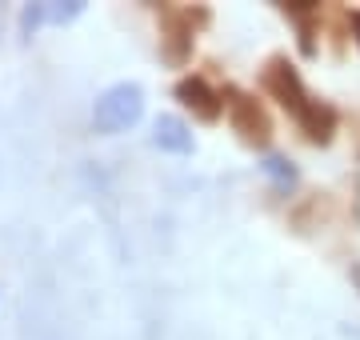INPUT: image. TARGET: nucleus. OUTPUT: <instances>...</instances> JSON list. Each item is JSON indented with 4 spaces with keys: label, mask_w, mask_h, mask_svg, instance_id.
<instances>
[{
    "label": "nucleus",
    "mask_w": 360,
    "mask_h": 340,
    "mask_svg": "<svg viewBox=\"0 0 360 340\" xmlns=\"http://www.w3.org/2000/svg\"><path fill=\"white\" fill-rule=\"evenodd\" d=\"M264 169H269L272 176H281V181H288V184H292V169H288V160H281V157H272L269 164H264Z\"/></svg>",
    "instance_id": "nucleus-8"
},
{
    "label": "nucleus",
    "mask_w": 360,
    "mask_h": 340,
    "mask_svg": "<svg viewBox=\"0 0 360 340\" xmlns=\"http://www.w3.org/2000/svg\"><path fill=\"white\" fill-rule=\"evenodd\" d=\"M144 112V92L136 84H112L96 96V108H92V124L96 132H124L132 129Z\"/></svg>",
    "instance_id": "nucleus-4"
},
{
    "label": "nucleus",
    "mask_w": 360,
    "mask_h": 340,
    "mask_svg": "<svg viewBox=\"0 0 360 340\" xmlns=\"http://www.w3.org/2000/svg\"><path fill=\"white\" fill-rule=\"evenodd\" d=\"M281 13L288 16V20H296V28H300V48H304V53H316L312 25L321 20V4H281Z\"/></svg>",
    "instance_id": "nucleus-7"
},
{
    "label": "nucleus",
    "mask_w": 360,
    "mask_h": 340,
    "mask_svg": "<svg viewBox=\"0 0 360 340\" xmlns=\"http://www.w3.org/2000/svg\"><path fill=\"white\" fill-rule=\"evenodd\" d=\"M348 25H352V37H356V44H360V8L348 13Z\"/></svg>",
    "instance_id": "nucleus-9"
},
{
    "label": "nucleus",
    "mask_w": 360,
    "mask_h": 340,
    "mask_svg": "<svg viewBox=\"0 0 360 340\" xmlns=\"http://www.w3.org/2000/svg\"><path fill=\"white\" fill-rule=\"evenodd\" d=\"M156 16H160V56L172 68H180L193 56L196 32L208 25L212 13H208L205 4H160Z\"/></svg>",
    "instance_id": "nucleus-2"
},
{
    "label": "nucleus",
    "mask_w": 360,
    "mask_h": 340,
    "mask_svg": "<svg viewBox=\"0 0 360 340\" xmlns=\"http://www.w3.org/2000/svg\"><path fill=\"white\" fill-rule=\"evenodd\" d=\"M156 144H160L165 152L184 157V152H193V132H188V124L180 117H160L156 120Z\"/></svg>",
    "instance_id": "nucleus-6"
},
{
    "label": "nucleus",
    "mask_w": 360,
    "mask_h": 340,
    "mask_svg": "<svg viewBox=\"0 0 360 340\" xmlns=\"http://www.w3.org/2000/svg\"><path fill=\"white\" fill-rule=\"evenodd\" d=\"M224 112H229L232 132H236L248 148H269V140H272V117H269V108L260 105L252 92L224 89Z\"/></svg>",
    "instance_id": "nucleus-3"
},
{
    "label": "nucleus",
    "mask_w": 360,
    "mask_h": 340,
    "mask_svg": "<svg viewBox=\"0 0 360 340\" xmlns=\"http://www.w3.org/2000/svg\"><path fill=\"white\" fill-rule=\"evenodd\" d=\"M260 84H264V92H269L272 100L296 120V129L304 132V140L309 144H328L336 136L340 112H336L328 100H321V96H312V92L304 89V80H300L296 65L284 53H276V56L264 60V68H260Z\"/></svg>",
    "instance_id": "nucleus-1"
},
{
    "label": "nucleus",
    "mask_w": 360,
    "mask_h": 340,
    "mask_svg": "<svg viewBox=\"0 0 360 340\" xmlns=\"http://www.w3.org/2000/svg\"><path fill=\"white\" fill-rule=\"evenodd\" d=\"M176 100L188 108L196 120H205V124L220 120V112H224V92H217L205 77H184L180 80L176 84Z\"/></svg>",
    "instance_id": "nucleus-5"
}]
</instances>
